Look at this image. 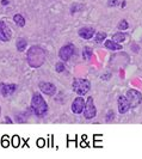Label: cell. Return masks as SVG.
Segmentation results:
<instances>
[{
  "label": "cell",
  "mask_w": 142,
  "mask_h": 159,
  "mask_svg": "<svg viewBox=\"0 0 142 159\" xmlns=\"http://www.w3.org/2000/svg\"><path fill=\"white\" fill-rule=\"evenodd\" d=\"M46 52L44 49L40 46H32L29 48L28 50V55H26V60L29 65L33 67V68H38L46 61Z\"/></svg>",
  "instance_id": "cell-1"
},
{
  "label": "cell",
  "mask_w": 142,
  "mask_h": 159,
  "mask_svg": "<svg viewBox=\"0 0 142 159\" xmlns=\"http://www.w3.org/2000/svg\"><path fill=\"white\" fill-rule=\"evenodd\" d=\"M31 109L37 116H44L48 111V104L41 93H33L31 98Z\"/></svg>",
  "instance_id": "cell-2"
},
{
  "label": "cell",
  "mask_w": 142,
  "mask_h": 159,
  "mask_svg": "<svg viewBox=\"0 0 142 159\" xmlns=\"http://www.w3.org/2000/svg\"><path fill=\"white\" fill-rule=\"evenodd\" d=\"M72 89L75 93H78L79 96H84L85 93H87L91 89V83L90 80L82 79V78H77L73 80L72 83Z\"/></svg>",
  "instance_id": "cell-3"
},
{
  "label": "cell",
  "mask_w": 142,
  "mask_h": 159,
  "mask_svg": "<svg viewBox=\"0 0 142 159\" xmlns=\"http://www.w3.org/2000/svg\"><path fill=\"white\" fill-rule=\"evenodd\" d=\"M126 98L130 103V107L131 108H136L137 105H140V103L142 102V95L135 89H130L128 90L126 92Z\"/></svg>",
  "instance_id": "cell-4"
},
{
  "label": "cell",
  "mask_w": 142,
  "mask_h": 159,
  "mask_svg": "<svg viewBox=\"0 0 142 159\" xmlns=\"http://www.w3.org/2000/svg\"><path fill=\"white\" fill-rule=\"evenodd\" d=\"M95 115H97V109H95V105L93 103V98L88 97L86 104H85V109H84V116H85V119L91 120L95 117Z\"/></svg>",
  "instance_id": "cell-5"
},
{
  "label": "cell",
  "mask_w": 142,
  "mask_h": 159,
  "mask_svg": "<svg viewBox=\"0 0 142 159\" xmlns=\"http://www.w3.org/2000/svg\"><path fill=\"white\" fill-rule=\"evenodd\" d=\"M74 54V46L72 43H68V44H64L60 52H59V56L62 61H68L72 57V55Z\"/></svg>",
  "instance_id": "cell-6"
},
{
  "label": "cell",
  "mask_w": 142,
  "mask_h": 159,
  "mask_svg": "<svg viewBox=\"0 0 142 159\" xmlns=\"http://www.w3.org/2000/svg\"><path fill=\"white\" fill-rule=\"evenodd\" d=\"M85 99L80 96V97H77L74 101H73V103H72V111L74 112V114H81V112H84V109H85Z\"/></svg>",
  "instance_id": "cell-7"
},
{
  "label": "cell",
  "mask_w": 142,
  "mask_h": 159,
  "mask_svg": "<svg viewBox=\"0 0 142 159\" xmlns=\"http://www.w3.org/2000/svg\"><path fill=\"white\" fill-rule=\"evenodd\" d=\"M117 107H118L119 114H122V115L128 112L129 109L131 108L129 101H128V98H126V96H119L118 99H117Z\"/></svg>",
  "instance_id": "cell-8"
},
{
  "label": "cell",
  "mask_w": 142,
  "mask_h": 159,
  "mask_svg": "<svg viewBox=\"0 0 142 159\" xmlns=\"http://www.w3.org/2000/svg\"><path fill=\"white\" fill-rule=\"evenodd\" d=\"M40 90L48 96H53L56 93V86L53 83H47V81H41Z\"/></svg>",
  "instance_id": "cell-9"
},
{
  "label": "cell",
  "mask_w": 142,
  "mask_h": 159,
  "mask_svg": "<svg viewBox=\"0 0 142 159\" xmlns=\"http://www.w3.org/2000/svg\"><path fill=\"white\" fill-rule=\"evenodd\" d=\"M78 35L82 40H91L95 35V30L93 28H91V26H84V28L79 29Z\"/></svg>",
  "instance_id": "cell-10"
},
{
  "label": "cell",
  "mask_w": 142,
  "mask_h": 159,
  "mask_svg": "<svg viewBox=\"0 0 142 159\" xmlns=\"http://www.w3.org/2000/svg\"><path fill=\"white\" fill-rule=\"evenodd\" d=\"M17 90L16 84H0V93L2 96L12 95Z\"/></svg>",
  "instance_id": "cell-11"
},
{
  "label": "cell",
  "mask_w": 142,
  "mask_h": 159,
  "mask_svg": "<svg viewBox=\"0 0 142 159\" xmlns=\"http://www.w3.org/2000/svg\"><path fill=\"white\" fill-rule=\"evenodd\" d=\"M11 39V34L6 29V25L2 20H0V41L2 42H7Z\"/></svg>",
  "instance_id": "cell-12"
},
{
  "label": "cell",
  "mask_w": 142,
  "mask_h": 159,
  "mask_svg": "<svg viewBox=\"0 0 142 159\" xmlns=\"http://www.w3.org/2000/svg\"><path fill=\"white\" fill-rule=\"evenodd\" d=\"M104 47L110 49V50H121L123 48L121 46V43H117L113 40H106L104 42Z\"/></svg>",
  "instance_id": "cell-13"
},
{
  "label": "cell",
  "mask_w": 142,
  "mask_h": 159,
  "mask_svg": "<svg viewBox=\"0 0 142 159\" xmlns=\"http://www.w3.org/2000/svg\"><path fill=\"white\" fill-rule=\"evenodd\" d=\"M16 46H17V50L18 52H24L26 48H28V42L26 40H24V39H18L16 42Z\"/></svg>",
  "instance_id": "cell-14"
},
{
  "label": "cell",
  "mask_w": 142,
  "mask_h": 159,
  "mask_svg": "<svg viewBox=\"0 0 142 159\" xmlns=\"http://www.w3.org/2000/svg\"><path fill=\"white\" fill-rule=\"evenodd\" d=\"M13 20H15V23L18 25V26H20V28H24L25 26V18H24L22 15H19V13H17L13 16Z\"/></svg>",
  "instance_id": "cell-15"
},
{
  "label": "cell",
  "mask_w": 142,
  "mask_h": 159,
  "mask_svg": "<svg viewBox=\"0 0 142 159\" xmlns=\"http://www.w3.org/2000/svg\"><path fill=\"white\" fill-rule=\"evenodd\" d=\"M92 55H93V52H92V49L90 47H85L82 49V59H84V60L88 61V60L92 57Z\"/></svg>",
  "instance_id": "cell-16"
},
{
  "label": "cell",
  "mask_w": 142,
  "mask_h": 159,
  "mask_svg": "<svg viewBox=\"0 0 142 159\" xmlns=\"http://www.w3.org/2000/svg\"><path fill=\"white\" fill-rule=\"evenodd\" d=\"M126 34H123V32H117V34H115L113 36H112V40L115 41V42H117V43H121V42H124L126 39Z\"/></svg>",
  "instance_id": "cell-17"
},
{
  "label": "cell",
  "mask_w": 142,
  "mask_h": 159,
  "mask_svg": "<svg viewBox=\"0 0 142 159\" xmlns=\"http://www.w3.org/2000/svg\"><path fill=\"white\" fill-rule=\"evenodd\" d=\"M105 39H106L105 32H97V35L95 36V43H102V42H104Z\"/></svg>",
  "instance_id": "cell-18"
},
{
  "label": "cell",
  "mask_w": 142,
  "mask_h": 159,
  "mask_svg": "<svg viewBox=\"0 0 142 159\" xmlns=\"http://www.w3.org/2000/svg\"><path fill=\"white\" fill-rule=\"evenodd\" d=\"M117 28H118V30L123 31V30H126V29L129 28V24H128V22H126V19H122V20H119V23L117 24Z\"/></svg>",
  "instance_id": "cell-19"
},
{
  "label": "cell",
  "mask_w": 142,
  "mask_h": 159,
  "mask_svg": "<svg viewBox=\"0 0 142 159\" xmlns=\"http://www.w3.org/2000/svg\"><path fill=\"white\" fill-rule=\"evenodd\" d=\"M113 120H115V112H113V110H109L108 114H106V116H105V121L108 123H110Z\"/></svg>",
  "instance_id": "cell-20"
},
{
  "label": "cell",
  "mask_w": 142,
  "mask_h": 159,
  "mask_svg": "<svg viewBox=\"0 0 142 159\" xmlns=\"http://www.w3.org/2000/svg\"><path fill=\"white\" fill-rule=\"evenodd\" d=\"M64 68H66V66H64L62 62H56L55 71L57 72V73H62V72L64 71Z\"/></svg>",
  "instance_id": "cell-21"
},
{
  "label": "cell",
  "mask_w": 142,
  "mask_h": 159,
  "mask_svg": "<svg viewBox=\"0 0 142 159\" xmlns=\"http://www.w3.org/2000/svg\"><path fill=\"white\" fill-rule=\"evenodd\" d=\"M37 145H38L40 147H43V146H44V139H38V141H37Z\"/></svg>",
  "instance_id": "cell-22"
},
{
  "label": "cell",
  "mask_w": 142,
  "mask_h": 159,
  "mask_svg": "<svg viewBox=\"0 0 142 159\" xmlns=\"http://www.w3.org/2000/svg\"><path fill=\"white\" fill-rule=\"evenodd\" d=\"M116 4H117V0H110L108 5H109V6H112V5H116Z\"/></svg>",
  "instance_id": "cell-23"
},
{
  "label": "cell",
  "mask_w": 142,
  "mask_h": 159,
  "mask_svg": "<svg viewBox=\"0 0 142 159\" xmlns=\"http://www.w3.org/2000/svg\"><path fill=\"white\" fill-rule=\"evenodd\" d=\"M5 120H6V123H13L12 120L10 119V117H5Z\"/></svg>",
  "instance_id": "cell-24"
},
{
  "label": "cell",
  "mask_w": 142,
  "mask_h": 159,
  "mask_svg": "<svg viewBox=\"0 0 142 159\" xmlns=\"http://www.w3.org/2000/svg\"><path fill=\"white\" fill-rule=\"evenodd\" d=\"M7 4V0H2V5H6Z\"/></svg>",
  "instance_id": "cell-25"
},
{
  "label": "cell",
  "mask_w": 142,
  "mask_h": 159,
  "mask_svg": "<svg viewBox=\"0 0 142 159\" xmlns=\"http://www.w3.org/2000/svg\"><path fill=\"white\" fill-rule=\"evenodd\" d=\"M0 111H1V108H0Z\"/></svg>",
  "instance_id": "cell-26"
}]
</instances>
